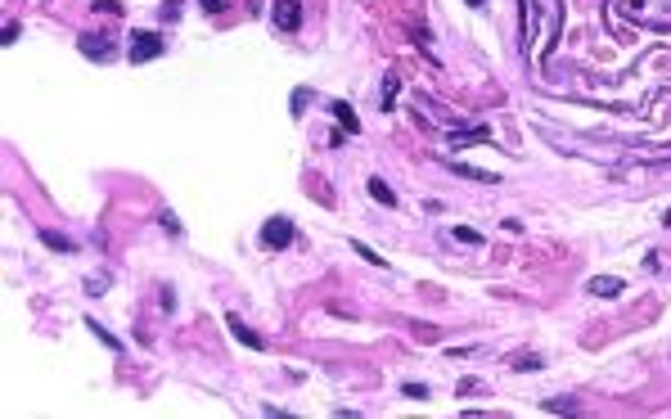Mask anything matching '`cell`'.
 <instances>
[{
    "mask_svg": "<svg viewBox=\"0 0 671 419\" xmlns=\"http://www.w3.org/2000/svg\"><path fill=\"white\" fill-rule=\"evenodd\" d=\"M162 50H167V36H158V32H131V63H149Z\"/></svg>",
    "mask_w": 671,
    "mask_h": 419,
    "instance_id": "6da1fadb",
    "label": "cell"
},
{
    "mask_svg": "<svg viewBox=\"0 0 671 419\" xmlns=\"http://www.w3.org/2000/svg\"><path fill=\"white\" fill-rule=\"evenodd\" d=\"M262 244H266V248H275V253L288 248V244H293V221H288V217H270L262 225Z\"/></svg>",
    "mask_w": 671,
    "mask_h": 419,
    "instance_id": "7a4b0ae2",
    "label": "cell"
},
{
    "mask_svg": "<svg viewBox=\"0 0 671 419\" xmlns=\"http://www.w3.org/2000/svg\"><path fill=\"white\" fill-rule=\"evenodd\" d=\"M77 50L86 59L108 63V59H113V36H104V32H86V36H77Z\"/></svg>",
    "mask_w": 671,
    "mask_h": 419,
    "instance_id": "3957f363",
    "label": "cell"
},
{
    "mask_svg": "<svg viewBox=\"0 0 671 419\" xmlns=\"http://www.w3.org/2000/svg\"><path fill=\"white\" fill-rule=\"evenodd\" d=\"M275 27L298 32L302 27V0H275Z\"/></svg>",
    "mask_w": 671,
    "mask_h": 419,
    "instance_id": "277c9868",
    "label": "cell"
},
{
    "mask_svg": "<svg viewBox=\"0 0 671 419\" xmlns=\"http://www.w3.org/2000/svg\"><path fill=\"white\" fill-rule=\"evenodd\" d=\"M225 325H230V334L239 338L244 347H253V352H262V347H266V338H262V334H253V329H248L239 316H225Z\"/></svg>",
    "mask_w": 671,
    "mask_h": 419,
    "instance_id": "5b68a950",
    "label": "cell"
},
{
    "mask_svg": "<svg viewBox=\"0 0 671 419\" xmlns=\"http://www.w3.org/2000/svg\"><path fill=\"white\" fill-rule=\"evenodd\" d=\"M491 140V126H469V131H451V145L464 149V145H486Z\"/></svg>",
    "mask_w": 671,
    "mask_h": 419,
    "instance_id": "8992f818",
    "label": "cell"
},
{
    "mask_svg": "<svg viewBox=\"0 0 671 419\" xmlns=\"http://www.w3.org/2000/svg\"><path fill=\"white\" fill-rule=\"evenodd\" d=\"M586 288H590L594 298H618V293H622V279H618V275H594Z\"/></svg>",
    "mask_w": 671,
    "mask_h": 419,
    "instance_id": "52a82bcc",
    "label": "cell"
},
{
    "mask_svg": "<svg viewBox=\"0 0 671 419\" xmlns=\"http://www.w3.org/2000/svg\"><path fill=\"white\" fill-rule=\"evenodd\" d=\"M41 244L54 248V253H72V239H68V234H59V230H41Z\"/></svg>",
    "mask_w": 671,
    "mask_h": 419,
    "instance_id": "ba28073f",
    "label": "cell"
},
{
    "mask_svg": "<svg viewBox=\"0 0 671 419\" xmlns=\"http://www.w3.org/2000/svg\"><path fill=\"white\" fill-rule=\"evenodd\" d=\"M333 117H338V122H343V126H347V131H352V135H356V131H361V117H356V113H352V104H333Z\"/></svg>",
    "mask_w": 671,
    "mask_h": 419,
    "instance_id": "9c48e42d",
    "label": "cell"
},
{
    "mask_svg": "<svg viewBox=\"0 0 671 419\" xmlns=\"http://www.w3.org/2000/svg\"><path fill=\"white\" fill-rule=\"evenodd\" d=\"M370 194H374L378 203H383V208H397V194H392V189H387V185H383V180H378V176L370 180Z\"/></svg>",
    "mask_w": 671,
    "mask_h": 419,
    "instance_id": "30bf717a",
    "label": "cell"
},
{
    "mask_svg": "<svg viewBox=\"0 0 671 419\" xmlns=\"http://www.w3.org/2000/svg\"><path fill=\"white\" fill-rule=\"evenodd\" d=\"M86 325H91V334H95V338H104V342H108V347H113V352H117V347H122V342H117L113 334H108V329H104V325H95V320H86Z\"/></svg>",
    "mask_w": 671,
    "mask_h": 419,
    "instance_id": "8fae6325",
    "label": "cell"
},
{
    "mask_svg": "<svg viewBox=\"0 0 671 419\" xmlns=\"http://www.w3.org/2000/svg\"><path fill=\"white\" fill-rule=\"evenodd\" d=\"M392 95H397V72H387V81H383V109H392Z\"/></svg>",
    "mask_w": 671,
    "mask_h": 419,
    "instance_id": "7c38bea8",
    "label": "cell"
},
{
    "mask_svg": "<svg viewBox=\"0 0 671 419\" xmlns=\"http://www.w3.org/2000/svg\"><path fill=\"white\" fill-rule=\"evenodd\" d=\"M456 239H460V244H482V234L469 230V225H456Z\"/></svg>",
    "mask_w": 671,
    "mask_h": 419,
    "instance_id": "4fadbf2b",
    "label": "cell"
},
{
    "mask_svg": "<svg viewBox=\"0 0 671 419\" xmlns=\"http://www.w3.org/2000/svg\"><path fill=\"white\" fill-rule=\"evenodd\" d=\"M158 14H162V23H176V18H180V5H176V0H167Z\"/></svg>",
    "mask_w": 671,
    "mask_h": 419,
    "instance_id": "5bb4252c",
    "label": "cell"
},
{
    "mask_svg": "<svg viewBox=\"0 0 671 419\" xmlns=\"http://www.w3.org/2000/svg\"><path fill=\"white\" fill-rule=\"evenodd\" d=\"M104 284H108V275H91V279H86V293H95V298H100V293H104Z\"/></svg>",
    "mask_w": 671,
    "mask_h": 419,
    "instance_id": "9a60e30c",
    "label": "cell"
},
{
    "mask_svg": "<svg viewBox=\"0 0 671 419\" xmlns=\"http://www.w3.org/2000/svg\"><path fill=\"white\" fill-rule=\"evenodd\" d=\"M352 248H356V253H361V257H365V262H370V266H383V257H378L374 248H365V244H352Z\"/></svg>",
    "mask_w": 671,
    "mask_h": 419,
    "instance_id": "2e32d148",
    "label": "cell"
},
{
    "mask_svg": "<svg viewBox=\"0 0 671 419\" xmlns=\"http://www.w3.org/2000/svg\"><path fill=\"white\" fill-rule=\"evenodd\" d=\"M401 392H406V397H415V401H424V397H428V388H424V383H406Z\"/></svg>",
    "mask_w": 671,
    "mask_h": 419,
    "instance_id": "e0dca14e",
    "label": "cell"
},
{
    "mask_svg": "<svg viewBox=\"0 0 671 419\" xmlns=\"http://www.w3.org/2000/svg\"><path fill=\"white\" fill-rule=\"evenodd\" d=\"M514 370H540V361H536V357H518Z\"/></svg>",
    "mask_w": 671,
    "mask_h": 419,
    "instance_id": "ac0fdd59",
    "label": "cell"
},
{
    "mask_svg": "<svg viewBox=\"0 0 671 419\" xmlns=\"http://www.w3.org/2000/svg\"><path fill=\"white\" fill-rule=\"evenodd\" d=\"M199 5H203V9H208V14H221V9H225V5H230V0H199Z\"/></svg>",
    "mask_w": 671,
    "mask_h": 419,
    "instance_id": "d6986e66",
    "label": "cell"
},
{
    "mask_svg": "<svg viewBox=\"0 0 671 419\" xmlns=\"http://www.w3.org/2000/svg\"><path fill=\"white\" fill-rule=\"evenodd\" d=\"M469 5H473V9H478V5H482V0H469Z\"/></svg>",
    "mask_w": 671,
    "mask_h": 419,
    "instance_id": "ffe728a7",
    "label": "cell"
},
{
    "mask_svg": "<svg viewBox=\"0 0 671 419\" xmlns=\"http://www.w3.org/2000/svg\"><path fill=\"white\" fill-rule=\"evenodd\" d=\"M667 225H671V212H667Z\"/></svg>",
    "mask_w": 671,
    "mask_h": 419,
    "instance_id": "44dd1931",
    "label": "cell"
}]
</instances>
